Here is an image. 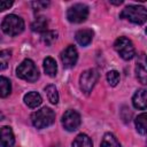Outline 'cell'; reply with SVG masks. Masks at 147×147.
<instances>
[{"mask_svg": "<svg viewBox=\"0 0 147 147\" xmlns=\"http://www.w3.org/2000/svg\"><path fill=\"white\" fill-rule=\"evenodd\" d=\"M119 17L125 18L133 24L141 25L147 21V9L140 5H130L121 11Z\"/></svg>", "mask_w": 147, "mask_h": 147, "instance_id": "1", "label": "cell"}, {"mask_svg": "<svg viewBox=\"0 0 147 147\" xmlns=\"http://www.w3.org/2000/svg\"><path fill=\"white\" fill-rule=\"evenodd\" d=\"M31 121L34 127L37 129H45L49 125H52L55 121V114L54 111L48 108V107H44L37 111H34L31 115Z\"/></svg>", "mask_w": 147, "mask_h": 147, "instance_id": "2", "label": "cell"}, {"mask_svg": "<svg viewBox=\"0 0 147 147\" xmlns=\"http://www.w3.org/2000/svg\"><path fill=\"white\" fill-rule=\"evenodd\" d=\"M1 29L8 36H17L24 30V21L15 14L7 15L1 22Z\"/></svg>", "mask_w": 147, "mask_h": 147, "instance_id": "3", "label": "cell"}, {"mask_svg": "<svg viewBox=\"0 0 147 147\" xmlns=\"http://www.w3.org/2000/svg\"><path fill=\"white\" fill-rule=\"evenodd\" d=\"M16 75L18 78L33 83L39 78V71L34 62L30 59H25L16 69Z\"/></svg>", "mask_w": 147, "mask_h": 147, "instance_id": "4", "label": "cell"}, {"mask_svg": "<svg viewBox=\"0 0 147 147\" xmlns=\"http://www.w3.org/2000/svg\"><path fill=\"white\" fill-rule=\"evenodd\" d=\"M114 48L123 60H131L136 55V48L132 41L126 37H119L114 42Z\"/></svg>", "mask_w": 147, "mask_h": 147, "instance_id": "5", "label": "cell"}, {"mask_svg": "<svg viewBox=\"0 0 147 147\" xmlns=\"http://www.w3.org/2000/svg\"><path fill=\"white\" fill-rule=\"evenodd\" d=\"M98 79H99V72L95 69H87V70L83 71L79 77L80 90L85 94H88L90 92H92Z\"/></svg>", "mask_w": 147, "mask_h": 147, "instance_id": "6", "label": "cell"}, {"mask_svg": "<svg viewBox=\"0 0 147 147\" xmlns=\"http://www.w3.org/2000/svg\"><path fill=\"white\" fill-rule=\"evenodd\" d=\"M88 16V8L84 3H75L67 10V18L71 23H83Z\"/></svg>", "mask_w": 147, "mask_h": 147, "instance_id": "7", "label": "cell"}, {"mask_svg": "<svg viewBox=\"0 0 147 147\" xmlns=\"http://www.w3.org/2000/svg\"><path fill=\"white\" fill-rule=\"evenodd\" d=\"M61 123H62V126L67 131L69 132L76 131L80 125V115L76 110L69 109L62 115Z\"/></svg>", "mask_w": 147, "mask_h": 147, "instance_id": "8", "label": "cell"}, {"mask_svg": "<svg viewBox=\"0 0 147 147\" xmlns=\"http://www.w3.org/2000/svg\"><path fill=\"white\" fill-rule=\"evenodd\" d=\"M136 76H137V79L146 85L147 84V56L145 53H140L137 57V61H136Z\"/></svg>", "mask_w": 147, "mask_h": 147, "instance_id": "9", "label": "cell"}, {"mask_svg": "<svg viewBox=\"0 0 147 147\" xmlns=\"http://www.w3.org/2000/svg\"><path fill=\"white\" fill-rule=\"evenodd\" d=\"M61 60L65 68H71L76 64L78 60V52L75 46L69 45L62 53H61Z\"/></svg>", "mask_w": 147, "mask_h": 147, "instance_id": "10", "label": "cell"}, {"mask_svg": "<svg viewBox=\"0 0 147 147\" xmlns=\"http://www.w3.org/2000/svg\"><path fill=\"white\" fill-rule=\"evenodd\" d=\"M132 103L133 107L137 109L140 110L147 109V90L145 88L138 90L132 96Z\"/></svg>", "mask_w": 147, "mask_h": 147, "instance_id": "11", "label": "cell"}, {"mask_svg": "<svg viewBox=\"0 0 147 147\" xmlns=\"http://www.w3.org/2000/svg\"><path fill=\"white\" fill-rule=\"evenodd\" d=\"M23 101H24V103L29 108H32L33 109V108H37V107H39L41 105L42 99H41V95L38 92L32 91V92H29V93H26L24 95Z\"/></svg>", "mask_w": 147, "mask_h": 147, "instance_id": "12", "label": "cell"}, {"mask_svg": "<svg viewBox=\"0 0 147 147\" xmlns=\"http://www.w3.org/2000/svg\"><path fill=\"white\" fill-rule=\"evenodd\" d=\"M15 142L13 130L9 126L1 127V147H11Z\"/></svg>", "mask_w": 147, "mask_h": 147, "instance_id": "13", "label": "cell"}, {"mask_svg": "<svg viewBox=\"0 0 147 147\" xmlns=\"http://www.w3.org/2000/svg\"><path fill=\"white\" fill-rule=\"evenodd\" d=\"M75 37L80 46H87L93 39V31L90 29H82L76 32Z\"/></svg>", "mask_w": 147, "mask_h": 147, "instance_id": "14", "label": "cell"}, {"mask_svg": "<svg viewBox=\"0 0 147 147\" xmlns=\"http://www.w3.org/2000/svg\"><path fill=\"white\" fill-rule=\"evenodd\" d=\"M47 25H48V23H47L46 17H44V16H38V17L31 23V30H32L33 32H39V33L42 34L44 32L47 31Z\"/></svg>", "mask_w": 147, "mask_h": 147, "instance_id": "15", "label": "cell"}, {"mask_svg": "<svg viewBox=\"0 0 147 147\" xmlns=\"http://www.w3.org/2000/svg\"><path fill=\"white\" fill-rule=\"evenodd\" d=\"M44 71L47 76L49 77H55L56 76V72H57V65H56V62L53 57H46L44 60Z\"/></svg>", "mask_w": 147, "mask_h": 147, "instance_id": "16", "label": "cell"}, {"mask_svg": "<svg viewBox=\"0 0 147 147\" xmlns=\"http://www.w3.org/2000/svg\"><path fill=\"white\" fill-rule=\"evenodd\" d=\"M134 124H136L137 131L140 134H145L146 136L147 134V113H142V114L138 115L136 117Z\"/></svg>", "mask_w": 147, "mask_h": 147, "instance_id": "17", "label": "cell"}, {"mask_svg": "<svg viewBox=\"0 0 147 147\" xmlns=\"http://www.w3.org/2000/svg\"><path fill=\"white\" fill-rule=\"evenodd\" d=\"M72 147H93V144L87 134L80 133L72 141Z\"/></svg>", "mask_w": 147, "mask_h": 147, "instance_id": "18", "label": "cell"}, {"mask_svg": "<svg viewBox=\"0 0 147 147\" xmlns=\"http://www.w3.org/2000/svg\"><path fill=\"white\" fill-rule=\"evenodd\" d=\"M100 147H121V145L113 133L107 132V133H105V136L101 140Z\"/></svg>", "mask_w": 147, "mask_h": 147, "instance_id": "19", "label": "cell"}, {"mask_svg": "<svg viewBox=\"0 0 147 147\" xmlns=\"http://www.w3.org/2000/svg\"><path fill=\"white\" fill-rule=\"evenodd\" d=\"M45 92H46V95H47V99L53 105H56L59 102V92H57V88L55 87V85H47L45 87Z\"/></svg>", "mask_w": 147, "mask_h": 147, "instance_id": "20", "label": "cell"}, {"mask_svg": "<svg viewBox=\"0 0 147 147\" xmlns=\"http://www.w3.org/2000/svg\"><path fill=\"white\" fill-rule=\"evenodd\" d=\"M11 91V85L9 79H7L6 77L1 76L0 77V95L2 98H6Z\"/></svg>", "mask_w": 147, "mask_h": 147, "instance_id": "21", "label": "cell"}, {"mask_svg": "<svg viewBox=\"0 0 147 147\" xmlns=\"http://www.w3.org/2000/svg\"><path fill=\"white\" fill-rule=\"evenodd\" d=\"M56 38H57V32L56 31H53V30H51V31L47 30L46 32H44L41 34V41L45 45H47V46L52 45L56 40Z\"/></svg>", "mask_w": 147, "mask_h": 147, "instance_id": "22", "label": "cell"}, {"mask_svg": "<svg viewBox=\"0 0 147 147\" xmlns=\"http://www.w3.org/2000/svg\"><path fill=\"white\" fill-rule=\"evenodd\" d=\"M107 80L110 86H116L119 83V74L116 70H110L107 74Z\"/></svg>", "mask_w": 147, "mask_h": 147, "instance_id": "23", "label": "cell"}, {"mask_svg": "<svg viewBox=\"0 0 147 147\" xmlns=\"http://www.w3.org/2000/svg\"><path fill=\"white\" fill-rule=\"evenodd\" d=\"M9 57H10V52L9 51H1L0 52V69L1 70H5L7 68V63L9 61Z\"/></svg>", "mask_w": 147, "mask_h": 147, "instance_id": "24", "label": "cell"}, {"mask_svg": "<svg viewBox=\"0 0 147 147\" xmlns=\"http://www.w3.org/2000/svg\"><path fill=\"white\" fill-rule=\"evenodd\" d=\"M49 2L48 1H33L31 2V6L34 10H41V9H46L48 7Z\"/></svg>", "mask_w": 147, "mask_h": 147, "instance_id": "25", "label": "cell"}, {"mask_svg": "<svg viewBox=\"0 0 147 147\" xmlns=\"http://www.w3.org/2000/svg\"><path fill=\"white\" fill-rule=\"evenodd\" d=\"M13 5L11 1H1L0 2V10H6V9H9V7Z\"/></svg>", "mask_w": 147, "mask_h": 147, "instance_id": "26", "label": "cell"}, {"mask_svg": "<svg viewBox=\"0 0 147 147\" xmlns=\"http://www.w3.org/2000/svg\"><path fill=\"white\" fill-rule=\"evenodd\" d=\"M109 2H110L111 5H121V3H123V1H122V0H119V1H111V0H110Z\"/></svg>", "mask_w": 147, "mask_h": 147, "instance_id": "27", "label": "cell"}, {"mask_svg": "<svg viewBox=\"0 0 147 147\" xmlns=\"http://www.w3.org/2000/svg\"><path fill=\"white\" fill-rule=\"evenodd\" d=\"M146 34H147V28H146Z\"/></svg>", "mask_w": 147, "mask_h": 147, "instance_id": "28", "label": "cell"}]
</instances>
